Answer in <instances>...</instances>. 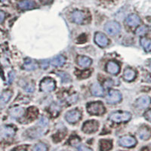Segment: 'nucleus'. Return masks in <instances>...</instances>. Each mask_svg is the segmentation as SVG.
Returning <instances> with one entry per match:
<instances>
[{
  "label": "nucleus",
  "mask_w": 151,
  "mask_h": 151,
  "mask_svg": "<svg viewBox=\"0 0 151 151\" xmlns=\"http://www.w3.org/2000/svg\"><path fill=\"white\" fill-rule=\"evenodd\" d=\"M86 109L89 114L94 116H101L106 111L105 106L100 101L90 102L86 106Z\"/></svg>",
  "instance_id": "1"
},
{
  "label": "nucleus",
  "mask_w": 151,
  "mask_h": 151,
  "mask_svg": "<svg viewBox=\"0 0 151 151\" xmlns=\"http://www.w3.org/2000/svg\"><path fill=\"white\" fill-rule=\"evenodd\" d=\"M132 118V114L127 111H117L113 112L109 116L110 120L116 123L126 122Z\"/></svg>",
  "instance_id": "2"
},
{
  "label": "nucleus",
  "mask_w": 151,
  "mask_h": 151,
  "mask_svg": "<svg viewBox=\"0 0 151 151\" xmlns=\"http://www.w3.org/2000/svg\"><path fill=\"white\" fill-rule=\"evenodd\" d=\"M56 88V83L52 78H45L40 83V90L43 92H51Z\"/></svg>",
  "instance_id": "3"
},
{
  "label": "nucleus",
  "mask_w": 151,
  "mask_h": 151,
  "mask_svg": "<svg viewBox=\"0 0 151 151\" xmlns=\"http://www.w3.org/2000/svg\"><path fill=\"white\" fill-rule=\"evenodd\" d=\"M122 94L117 90H110L106 97V101L110 104H115L122 101Z\"/></svg>",
  "instance_id": "4"
},
{
  "label": "nucleus",
  "mask_w": 151,
  "mask_h": 151,
  "mask_svg": "<svg viewBox=\"0 0 151 151\" xmlns=\"http://www.w3.org/2000/svg\"><path fill=\"white\" fill-rule=\"evenodd\" d=\"M104 29L110 35H116L120 32V24L116 21H109L104 26Z\"/></svg>",
  "instance_id": "5"
},
{
  "label": "nucleus",
  "mask_w": 151,
  "mask_h": 151,
  "mask_svg": "<svg viewBox=\"0 0 151 151\" xmlns=\"http://www.w3.org/2000/svg\"><path fill=\"white\" fill-rule=\"evenodd\" d=\"M99 128V123L96 120H88L84 122L83 125V131L86 134H91L96 132Z\"/></svg>",
  "instance_id": "6"
},
{
  "label": "nucleus",
  "mask_w": 151,
  "mask_h": 151,
  "mask_svg": "<svg viewBox=\"0 0 151 151\" xmlns=\"http://www.w3.org/2000/svg\"><path fill=\"white\" fill-rule=\"evenodd\" d=\"M82 117V113L79 110H73L67 112L65 115L66 120L70 123H76Z\"/></svg>",
  "instance_id": "7"
},
{
  "label": "nucleus",
  "mask_w": 151,
  "mask_h": 151,
  "mask_svg": "<svg viewBox=\"0 0 151 151\" xmlns=\"http://www.w3.org/2000/svg\"><path fill=\"white\" fill-rule=\"evenodd\" d=\"M119 143L121 146L124 147L131 148L133 147L137 144V141L134 137L130 135H125L120 137V139L119 141Z\"/></svg>",
  "instance_id": "8"
},
{
  "label": "nucleus",
  "mask_w": 151,
  "mask_h": 151,
  "mask_svg": "<svg viewBox=\"0 0 151 151\" xmlns=\"http://www.w3.org/2000/svg\"><path fill=\"white\" fill-rule=\"evenodd\" d=\"M151 104V98L148 96H142L137 98L135 101V106L138 109H145Z\"/></svg>",
  "instance_id": "9"
},
{
  "label": "nucleus",
  "mask_w": 151,
  "mask_h": 151,
  "mask_svg": "<svg viewBox=\"0 0 151 151\" xmlns=\"http://www.w3.org/2000/svg\"><path fill=\"white\" fill-rule=\"evenodd\" d=\"M94 42L100 47H106L109 44L108 38L102 33H97L95 34Z\"/></svg>",
  "instance_id": "10"
},
{
  "label": "nucleus",
  "mask_w": 151,
  "mask_h": 151,
  "mask_svg": "<svg viewBox=\"0 0 151 151\" xmlns=\"http://www.w3.org/2000/svg\"><path fill=\"white\" fill-rule=\"evenodd\" d=\"M106 70L112 75H117L120 71V67L115 61H109L106 65Z\"/></svg>",
  "instance_id": "11"
},
{
  "label": "nucleus",
  "mask_w": 151,
  "mask_h": 151,
  "mask_svg": "<svg viewBox=\"0 0 151 151\" xmlns=\"http://www.w3.org/2000/svg\"><path fill=\"white\" fill-rule=\"evenodd\" d=\"M125 21L126 24L132 27H135L141 24V19L135 14H132L128 16Z\"/></svg>",
  "instance_id": "12"
},
{
  "label": "nucleus",
  "mask_w": 151,
  "mask_h": 151,
  "mask_svg": "<svg viewBox=\"0 0 151 151\" xmlns=\"http://www.w3.org/2000/svg\"><path fill=\"white\" fill-rule=\"evenodd\" d=\"M71 18L74 23L78 24H83L85 20V14L81 11H74L71 14Z\"/></svg>",
  "instance_id": "13"
},
{
  "label": "nucleus",
  "mask_w": 151,
  "mask_h": 151,
  "mask_svg": "<svg viewBox=\"0 0 151 151\" xmlns=\"http://www.w3.org/2000/svg\"><path fill=\"white\" fill-rule=\"evenodd\" d=\"M138 135L141 139L147 141L151 137V129L147 126H143L138 131Z\"/></svg>",
  "instance_id": "14"
},
{
  "label": "nucleus",
  "mask_w": 151,
  "mask_h": 151,
  "mask_svg": "<svg viewBox=\"0 0 151 151\" xmlns=\"http://www.w3.org/2000/svg\"><path fill=\"white\" fill-rule=\"evenodd\" d=\"M91 92L93 95L101 97L104 94V90L101 85H99L98 83H94L91 86Z\"/></svg>",
  "instance_id": "15"
},
{
  "label": "nucleus",
  "mask_w": 151,
  "mask_h": 151,
  "mask_svg": "<svg viewBox=\"0 0 151 151\" xmlns=\"http://www.w3.org/2000/svg\"><path fill=\"white\" fill-rule=\"evenodd\" d=\"M136 77V72L132 68H126L124 71L123 79L127 82H132Z\"/></svg>",
  "instance_id": "16"
},
{
  "label": "nucleus",
  "mask_w": 151,
  "mask_h": 151,
  "mask_svg": "<svg viewBox=\"0 0 151 151\" xmlns=\"http://www.w3.org/2000/svg\"><path fill=\"white\" fill-rule=\"evenodd\" d=\"M19 8L22 10H29L36 7V3L29 0H23L18 3Z\"/></svg>",
  "instance_id": "17"
},
{
  "label": "nucleus",
  "mask_w": 151,
  "mask_h": 151,
  "mask_svg": "<svg viewBox=\"0 0 151 151\" xmlns=\"http://www.w3.org/2000/svg\"><path fill=\"white\" fill-rule=\"evenodd\" d=\"M66 62V58L63 55H58L55 57L50 61V64L53 67H61L64 65Z\"/></svg>",
  "instance_id": "18"
},
{
  "label": "nucleus",
  "mask_w": 151,
  "mask_h": 151,
  "mask_svg": "<svg viewBox=\"0 0 151 151\" xmlns=\"http://www.w3.org/2000/svg\"><path fill=\"white\" fill-rule=\"evenodd\" d=\"M9 114L12 118L18 119L24 114V110L21 107H13L9 110Z\"/></svg>",
  "instance_id": "19"
},
{
  "label": "nucleus",
  "mask_w": 151,
  "mask_h": 151,
  "mask_svg": "<svg viewBox=\"0 0 151 151\" xmlns=\"http://www.w3.org/2000/svg\"><path fill=\"white\" fill-rule=\"evenodd\" d=\"M77 63L79 66L83 67H89L92 63V60L88 57L79 56L77 58Z\"/></svg>",
  "instance_id": "20"
},
{
  "label": "nucleus",
  "mask_w": 151,
  "mask_h": 151,
  "mask_svg": "<svg viewBox=\"0 0 151 151\" xmlns=\"http://www.w3.org/2000/svg\"><path fill=\"white\" fill-rule=\"evenodd\" d=\"M113 147V143L110 140L102 139L100 141V150L101 151L110 150Z\"/></svg>",
  "instance_id": "21"
},
{
  "label": "nucleus",
  "mask_w": 151,
  "mask_h": 151,
  "mask_svg": "<svg viewBox=\"0 0 151 151\" xmlns=\"http://www.w3.org/2000/svg\"><path fill=\"white\" fill-rule=\"evenodd\" d=\"M12 96V92L10 91H3L0 94V104H5L7 103Z\"/></svg>",
  "instance_id": "22"
},
{
  "label": "nucleus",
  "mask_w": 151,
  "mask_h": 151,
  "mask_svg": "<svg viewBox=\"0 0 151 151\" xmlns=\"http://www.w3.org/2000/svg\"><path fill=\"white\" fill-rule=\"evenodd\" d=\"M38 67H39V64L34 60H27L24 64V69L26 70H34L38 68Z\"/></svg>",
  "instance_id": "23"
},
{
  "label": "nucleus",
  "mask_w": 151,
  "mask_h": 151,
  "mask_svg": "<svg viewBox=\"0 0 151 151\" xmlns=\"http://www.w3.org/2000/svg\"><path fill=\"white\" fill-rule=\"evenodd\" d=\"M141 45L147 52H151V40L147 38L143 37L141 39Z\"/></svg>",
  "instance_id": "24"
},
{
  "label": "nucleus",
  "mask_w": 151,
  "mask_h": 151,
  "mask_svg": "<svg viewBox=\"0 0 151 151\" xmlns=\"http://www.w3.org/2000/svg\"><path fill=\"white\" fill-rule=\"evenodd\" d=\"M0 132H2V134L5 137H10V136H13L14 134V129L13 128L10 127V126H5V127H2L0 129Z\"/></svg>",
  "instance_id": "25"
},
{
  "label": "nucleus",
  "mask_w": 151,
  "mask_h": 151,
  "mask_svg": "<svg viewBox=\"0 0 151 151\" xmlns=\"http://www.w3.org/2000/svg\"><path fill=\"white\" fill-rule=\"evenodd\" d=\"M38 113H39V111L34 106H31L27 110V118L29 120H33L37 117Z\"/></svg>",
  "instance_id": "26"
},
{
  "label": "nucleus",
  "mask_w": 151,
  "mask_h": 151,
  "mask_svg": "<svg viewBox=\"0 0 151 151\" xmlns=\"http://www.w3.org/2000/svg\"><path fill=\"white\" fill-rule=\"evenodd\" d=\"M147 32V27L146 26H141L137 28L135 31V33L138 36H144Z\"/></svg>",
  "instance_id": "27"
},
{
  "label": "nucleus",
  "mask_w": 151,
  "mask_h": 151,
  "mask_svg": "<svg viewBox=\"0 0 151 151\" xmlns=\"http://www.w3.org/2000/svg\"><path fill=\"white\" fill-rule=\"evenodd\" d=\"M33 150L36 151H46L48 150V147L45 145V144H43V143H39L36 145H35L34 148Z\"/></svg>",
  "instance_id": "28"
},
{
  "label": "nucleus",
  "mask_w": 151,
  "mask_h": 151,
  "mask_svg": "<svg viewBox=\"0 0 151 151\" xmlns=\"http://www.w3.org/2000/svg\"><path fill=\"white\" fill-rule=\"evenodd\" d=\"M80 138H79L78 136H72V137L70 138V141H69V144H70L71 146H76L79 142H80Z\"/></svg>",
  "instance_id": "29"
},
{
  "label": "nucleus",
  "mask_w": 151,
  "mask_h": 151,
  "mask_svg": "<svg viewBox=\"0 0 151 151\" xmlns=\"http://www.w3.org/2000/svg\"><path fill=\"white\" fill-rule=\"evenodd\" d=\"M91 75V71L90 70H86V71H82L79 73V76H78L80 79H86V78L89 77Z\"/></svg>",
  "instance_id": "30"
},
{
  "label": "nucleus",
  "mask_w": 151,
  "mask_h": 151,
  "mask_svg": "<svg viewBox=\"0 0 151 151\" xmlns=\"http://www.w3.org/2000/svg\"><path fill=\"white\" fill-rule=\"evenodd\" d=\"M48 119H46L45 117H42L40 120V122H39V125H41L42 127L44 128L47 125H48Z\"/></svg>",
  "instance_id": "31"
},
{
  "label": "nucleus",
  "mask_w": 151,
  "mask_h": 151,
  "mask_svg": "<svg viewBox=\"0 0 151 151\" xmlns=\"http://www.w3.org/2000/svg\"><path fill=\"white\" fill-rule=\"evenodd\" d=\"M144 117L147 120H148L149 122H151V109L147 110L145 113H144Z\"/></svg>",
  "instance_id": "32"
},
{
  "label": "nucleus",
  "mask_w": 151,
  "mask_h": 151,
  "mask_svg": "<svg viewBox=\"0 0 151 151\" xmlns=\"http://www.w3.org/2000/svg\"><path fill=\"white\" fill-rule=\"evenodd\" d=\"M5 13L3 12H2V11H0V24L3 22V21L5 20Z\"/></svg>",
  "instance_id": "33"
},
{
  "label": "nucleus",
  "mask_w": 151,
  "mask_h": 151,
  "mask_svg": "<svg viewBox=\"0 0 151 151\" xmlns=\"http://www.w3.org/2000/svg\"><path fill=\"white\" fill-rule=\"evenodd\" d=\"M42 5H49L53 2V0H40Z\"/></svg>",
  "instance_id": "34"
},
{
  "label": "nucleus",
  "mask_w": 151,
  "mask_h": 151,
  "mask_svg": "<svg viewBox=\"0 0 151 151\" xmlns=\"http://www.w3.org/2000/svg\"><path fill=\"white\" fill-rule=\"evenodd\" d=\"M78 150H89V151L92 150L90 149V148L86 147H84V146L79 147H78Z\"/></svg>",
  "instance_id": "35"
},
{
  "label": "nucleus",
  "mask_w": 151,
  "mask_h": 151,
  "mask_svg": "<svg viewBox=\"0 0 151 151\" xmlns=\"http://www.w3.org/2000/svg\"><path fill=\"white\" fill-rule=\"evenodd\" d=\"M150 68H151V61H150Z\"/></svg>",
  "instance_id": "36"
},
{
  "label": "nucleus",
  "mask_w": 151,
  "mask_h": 151,
  "mask_svg": "<svg viewBox=\"0 0 151 151\" xmlns=\"http://www.w3.org/2000/svg\"><path fill=\"white\" fill-rule=\"evenodd\" d=\"M1 1H5V0H1Z\"/></svg>",
  "instance_id": "37"
}]
</instances>
